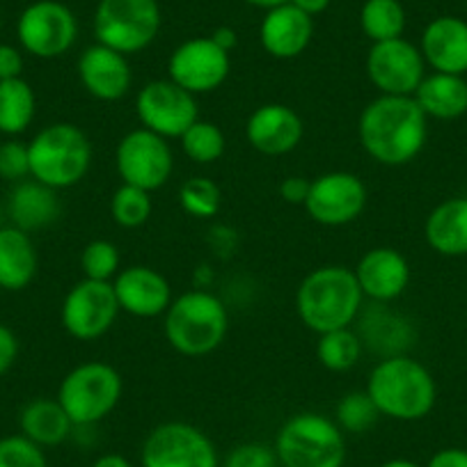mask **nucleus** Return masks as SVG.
<instances>
[{"mask_svg":"<svg viewBox=\"0 0 467 467\" xmlns=\"http://www.w3.org/2000/svg\"><path fill=\"white\" fill-rule=\"evenodd\" d=\"M358 138L374 163L401 168L412 163L429 140V117L415 97L371 99L358 119Z\"/></svg>","mask_w":467,"mask_h":467,"instance_id":"1","label":"nucleus"},{"mask_svg":"<svg viewBox=\"0 0 467 467\" xmlns=\"http://www.w3.org/2000/svg\"><path fill=\"white\" fill-rule=\"evenodd\" d=\"M365 307L353 268L318 266L303 277L296 291V312L307 330L323 332L350 327Z\"/></svg>","mask_w":467,"mask_h":467,"instance_id":"2","label":"nucleus"},{"mask_svg":"<svg viewBox=\"0 0 467 467\" xmlns=\"http://www.w3.org/2000/svg\"><path fill=\"white\" fill-rule=\"evenodd\" d=\"M365 389L380 417L397 421L424 420L438 401V383L433 374L408 353L383 358L371 369Z\"/></svg>","mask_w":467,"mask_h":467,"instance_id":"3","label":"nucleus"},{"mask_svg":"<svg viewBox=\"0 0 467 467\" xmlns=\"http://www.w3.org/2000/svg\"><path fill=\"white\" fill-rule=\"evenodd\" d=\"M168 344L183 358H204L223 346L229 332L227 305L206 289H191L163 314Z\"/></svg>","mask_w":467,"mask_h":467,"instance_id":"4","label":"nucleus"},{"mask_svg":"<svg viewBox=\"0 0 467 467\" xmlns=\"http://www.w3.org/2000/svg\"><path fill=\"white\" fill-rule=\"evenodd\" d=\"M30 177L53 191H65L88 177L92 168V142L71 122H53L28 142Z\"/></svg>","mask_w":467,"mask_h":467,"instance_id":"5","label":"nucleus"},{"mask_svg":"<svg viewBox=\"0 0 467 467\" xmlns=\"http://www.w3.org/2000/svg\"><path fill=\"white\" fill-rule=\"evenodd\" d=\"M282 467H344L346 433L321 412H298L275 435Z\"/></svg>","mask_w":467,"mask_h":467,"instance_id":"6","label":"nucleus"},{"mask_svg":"<svg viewBox=\"0 0 467 467\" xmlns=\"http://www.w3.org/2000/svg\"><path fill=\"white\" fill-rule=\"evenodd\" d=\"M124 394L122 374L101 360L74 367L57 388V401L69 415L74 429L97 426L117 408Z\"/></svg>","mask_w":467,"mask_h":467,"instance_id":"7","label":"nucleus"},{"mask_svg":"<svg viewBox=\"0 0 467 467\" xmlns=\"http://www.w3.org/2000/svg\"><path fill=\"white\" fill-rule=\"evenodd\" d=\"M163 26L159 0H99L94 37L99 44L136 56L156 42Z\"/></svg>","mask_w":467,"mask_h":467,"instance_id":"8","label":"nucleus"},{"mask_svg":"<svg viewBox=\"0 0 467 467\" xmlns=\"http://www.w3.org/2000/svg\"><path fill=\"white\" fill-rule=\"evenodd\" d=\"M142 467H220L213 440L188 421H163L140 449Z\"/></svg>","mask_w":467,"mask_h":467,"instance_id":"9","label":"nucleus"},{"mask_svg":"<svg viewBox=\"0 0 467 467\" xmlns=\"http://www.w3.org/2000/svg\"><path fill=\"white\" fill-rule=\"evenodd\" d=\"M21 48L39 60L65 56L78 39V19L60 0H37L16 21Z\"/></svg>","mask_w":467,"mask_h":467,"instance_id":"10","label":"nucleus"},{"mask_svg":"<svg viewBox=\"0 0 467 467\" xmlns=\"http://www.w3.org/2000/svg\"><path fill=\"white\" fill-rule=\"evenodd\" d=\"M115 168L122 183L154 192L174 172V151L165 138L147 129H133L115 147Z\"/></svg>","mask_w":467,"mask_h":467,"instance_id":"11","label":"nucleus"},{"mask_svg":"<svg viewBox=\"0 0 467 467\" xmlns=\"http://www.w3.org/2000/svg\"><path fill=\"white\" fill-rule=\"evenodd\" d=\"M136 115L147 131H154L165 140H179L200 119V106L195 94L170 78H156L138 92Z\"/></svg>","mask_w":467,"mask_h":467,"instance_id":"12","label":"nucleus"},{"mask_svg":"<svg viewBox=\"0 0 467 467\" xmlns=\"http://www.w3.org/2000/svg\"><path fill=\"white\" fill-rule=\"evenodd\" d=\"M112 282H99L83 277L67 291L60 307V323L69 337L78 341H94L110 332L119 317Z\"/></svg>","mask_w":467,"mask_h":467,"instance_id":"13","label":"nucleus"},{"mask_svg":"<svg viewBox=\"0 0 467 467\" xmlns=\"http://www.w3.org/2000/svg\"><path fill=\"white\" fill-rule=\"evenodd\" d=\"M365 182L358 174L335 170V172L318 174L312 179L309 195L305 200V211L314 223L323 227H344V224L356 223L367 209Z\"/></svg>","mask_w":467,"mask_h":467,"instance_id":"14","label":"nucleus"},{"mask_svg":"<svg viewBox=\"0 0 467 467\" xmlns=\"http://www.w3.org/2000/svg\"><path fill=\"white\" fill-rule=\"evenodd\" d=\"M232 71V53L211 37H192L179 44L168 60V78L186 92L202 97L223 88Z\"/></svg>","mask_w":467,"mask_h":467,"instance_id":"15","label":"nucleus"},{"mask_svg":"<svg viewBox=\"0 0 467 467\" xmlns=\"http://www.w3.org/2000/svg\"><path fill=\"white\" fill-rule=\"evenodd\" d=\"M367 76L379 94L412 97L426 76L424 56L403 37L376 42L367 56Z\"/></svg>","mask_w":467,"mask_h":467,"instance_id":"16","label":"nucleus"},{"mask_svg":"<svg viewBox=\"0 0 467 467\" xmlns=\"http://www.w3.org/2000/svg\"><path fill=\"white\" fill-rule=\"evenodd\" d=\"M303 138V117L286 103H262L245 122V140L264 156L291 154Z\"/></svg>","mask_w":467,"mask_h":467,"instance_id":"17","label":"nucleus"},{"mask_svg":"<svg viewBox=\"0 0 467 467\" xmlns=\"http://www.w3.org/2000/svg\"><path fill=\"white\" fill-rule=\"evenodd\" d=\"M117 303L124 314L136 318H159L172 303V286L168 277L151 266H127L112 280Z\"/></svg>","mask_w":467,"mask_h":467,"instance_id":"18","label":"nucleus"},{"mask_svg":"<svg viewBox=\"0 0 467 467\" xmlns=\"http://www.w3.org/2000/svg\"><path fill=\"white\" fill-rule=\"evenodd\" d=\"M76 69H78V80L83 89L97 101H119V99L127 97L133 85L129 57L99 42L80 53Z\"/></svg>","mask_w":467,"mask_h":467,"instance_id":"19","label":"nucleus"},{"mask_svg":"<svg viewBox=\"0 0 467 467\" xmlns=\"http://www.w3.org/2000/svg\"><path fill=\"white\" fill-rule=\"evenodd\" d=\"M362 296L371 303H394L410 285V264L397 248L379 245L367 250L353 268Z\"/></svg>","mask_w":467,"mask_h":467,"instance_id":"20","label":"nucleus"},{"mask_svg":"<svg viewBox=\"0 0 467 467\" xmlns=\"http://www.w3.org/2000/svg\"><path fill=\"white\" fill-rule=\"evenodd\" d=\"M314 37L312 16L291 3L266 10L259 26V42L271 57L294 60L303 56Z\"/></svg>","mask_w":467,"mask_h":467,"instance_id":"21","label":"nucleus"},{"mask_svg":"<svg viewBox=\"0 0 467 467\" xmlns=\"http://www.w3.org/2000/svg\"><path fill=\"white\" fill-rule=\"evenodd\" d=\"M420 51L426 67L440 74H467V21L444 15L431 21L421 33Z\"/></svg>","mask_w":467,"mask_h":467,"instance_id":"22","label":"nucleus"},{"mask_svg":"<svg viewBox=\"0 0 467 467\" xmlns=\"http://www.w3.org/2000/svg\"><path fill=\"white\" fill-rule=\"evenodd\" d=\"M358 335H360L362 346L374 350L376 356L392 358L403 356L410 348L412 339H415V330L412 323L408 321L403 314H397L389 309V305L374 303L369 307H362L358 321Z\"/></svg>","mask_w":467,"mask_h":467,"instance_id":"23","label":"nucleus"},{"mask_svg":"<svg viewBox=\"0 0 467 467\" xmlns=\"http://www.w3.org/2000/svg\"><path fill=\"white\" fill-rule=\"evenodd\" d=\"M60 211L62 204L57 191L35 182L33 177L15 183L7 197V215L12 224L28 234L51 227L60 218Z\"/></svg>","mask_w":467,"mask_h":467,"instance_id":"24","label":"nucleus"},{"mask_svg":"<svg viewBox=\"0 0 467 467\" xmlns=\"http://www.w3.org/2000/svg\"><path fill=\"white\" fill-rule=\"evenodd\" d=\"M424 239L429 248L442 257H465L467 197H449L440 202L426 218Z\"/></svg>","mask_w":467,"mask_h":467,"instance_id":"25","label":"nucleus"},{"mask_svg":"<svg viewBox=\"0 0 467 467\" xmlns=\"http://www.w3.org/2000/svg\"><path fill=\"white\" fill-rule=\"evenodd\" d=\"M39 268L33 236L24 229L0 227V289L24 291Z\"/></svg>","mask_w":467,"mask_h":467,"instance_id":"26","label":"nucleus"},{"mask_svg":"<svg viewBox=\"0 0 467 467\" xmlns=\"http://www.w3.org/2000/svg\"><path fill=\"white\" fill-rule=\"evenodd\" d=\"M412 97L429 119L451 122L467 112V80L465 76L433 71L424 76Z\"/></svg>","mask_w":467,"mask_h":467,"instance_id":"27","label":"nucleus"},{"mask_svg":"<svg viewBox=\"0 0 467 467\" xmlns=\"http://www.w3.org/2000/svg\"><path fill=\"white\" fill-rule=\"evenodd\" d=\"M19 426L21 435L42 449L60 447L74 433V424L57 399H33L26 403L19 415Z\"/></svg>","mask_w":467,"mask_h":467,"instance_id":"28","label":"nucleus"},{"mask_svg":"<svg viewBox=\"0 0 467 467\" xmlns=\"http://www.w3.org/2000/svg\"><path fill=\"white\" fill-rule=\"evenodd\" d=\"M37 112V97L28 80H0V133L16 138L28 131Z\"/></svg>","mask_w":467,"mask_h":467,"instance_id":"29","label":"nucleus"},{"mask_svg":"<svg viewBox=\"0 0 467 467\" xmlns=\"http://www.w3.org/2000/svg\"><path fill=\"white\" fill-rule=\"evenodd\" d=\"M362 353H365V346L353 327H339V330L318 335L317 360L321 362L323 369L332 371V374L356 369L358 362L362 360Z\"/></svg>","mask_w":467,"mask_h":467,"instance_id":"30","label":"nucleus"},{"mask_svg":"<svg viewBox=\"0 0 467 467\" xmlns=\"http://www.w3.org/2000/svg\"><path fill=\"white\" fill-rule=\"evenodd\" d=\"M360 28L374 44L403 37L406 10L399 0H367L360 10Z\"/></svg>","mask_w":467,"mask_h":467,"instance_id":"31","label":"nucleus"},{"mask_svg":"<svg viewBox=\"0 0 467 467\" xmlns=\"http://www.w3.org/2000/svg\"><path fill=\"white\" fill-rule=\"evenodd\" d=\"M182 151L186 159H191L197 165H211L215 161L223 159L224 150H227V140L218 124L209 122V119H197L182 138Z\"/></svg>","mask_w":467,"mask_h":467,"instance_id":"32","label":"nucleus"},{"mask_svg":"<svg viewBox=\"0 0 467 467\" xmlns=\"http://www.w3.org/2000/svg\"><path fill=\"white\" fill-rule=\"evenodd\" d=\"M151 192L122 183L110 197V215L117 227L138 229L151 218Z\"/></svg>","mask_w":467,"mask_h":467,"instance_id":"33","label":"nucleus"},{"mask_svg":"<svg viewBox=\"0 0 467 467\" xmlns=\"http://www.w3.org/2000/svg\"><path fill=\"white\" fill-rule=\"evenodd\" d=\"M380 420V412L367 389L348 392L335 408V421L344 433H367Z\"/></svg>","mask_w":467,"mask_h":467,"instance_id":"34","label":"nucleus"},{"mask_svg":"<svg viewBox=\"0 0 467 467\" xmlns=\"http://www.w3.org/2000/svg\"><path fill=\"white\" fill-rule=\"evenodd\" d=\"M223 204V192L215 182L206 177H191L179 188V206L186 211L191 218L209 220L218 215Z\"/></svg>","mask_w":467,"mask_h":467,"instance_id":"35","label":"nucleus"},{"mask_svg":"<svg viewBox=\"0 0 467 467\" xmlns=\"http://www.w3.org/2000/svg\"><path fill=\"white\" fill-rule=\"evenodd\" d=\"M80 271L88 280L112 282L115 275L122 271V257L119 248L112 241L94 239L80 253Z\"/></svg>","mask_w":467,"mask_h":467,"instance_id":"36","label":"nucleus"},{"mask_svg":"<svg viewBox=\"0 0 467 467\" xmlns=\"http://www.w3.org/2000/svg\"><path fill=\"white\" fill-rule=\"evenodd\" d=\"M0 467H48L47 453L26 435L0 438Z\"/></svg>","mask_w":467,"mask_h":467,"instance_id":"37","label":"nucleus"},{"mask_svg":"<svg viewBox=\"0 0 467 467\" xmlns=\"http://www.w3.org/2000/svg\"><path fill=\"white\" fill-rule=\"evenodd\" d=\"M223 467H282L275 447L266 442H244L224 456Z\"/></svg>","mask_w":467,"mask_h":467,"instance_id":"38","label":"nucleus"},{"mask_svg":"<svg viewBox=\"0 0 467 467\" xmlns=\"http://www.w3.org/2000/svg\"><path fill=\"white\" fill-rule=\"evenodd\" d=\"M30 177L28 145L19 140H7L0 145V179L19 183Z\"/></svg>","mask_w":467,"mask_h":467,"instance_id":"39","label":"nucleus"},{"mask_svg":"<svg viewBox=\"0 0 467 467\" xmlns=\"http://www.w3.org/2000/svg\"><path fill=\"white\" fill-rule=\"evenodd\" d=\"M16 358H19V339L12 327L0 323V376H5L15 367Z\"/></svg>","mask_w":467,"mask_h":467,"instance_id":"40","label":"nucleus"},{"mask_svg":"<svg viewBox=\"0 0 467 467\" xmlns=\"http://www.w3.org/2000/svg\"><path fill=\"white\" fill-rule=\"evenodd\" d=\"M24 74V53L12 44H0V80L21 78Z\"/></svg>","mask_w":467,"mask_h":467,"instance_id":"41","label":"nucleus"},{"mask_svg":"<svg viewBox=\"0 0 467 467\" xmlns=\"http://www.w3.org/2000/svg\"><path fill=\"white\" fill-rule=\"evenodd\" d=\"M309 186H312L309 179L294 174V177L282 179L280 197L286 202V204H305V200H307L309 195Z\"/></svg>","mask_w":467,"mask_h":467,"instance_id":"42","label":"nucleus"},{"mask_svg":"<svg viewBox=\"0 0 467 467\" xmlns=\"http://www.w3.org/2000/svg\"><path fill=\"white\" fill-rule=\"evenodd\" d=\"M426 467H467V449L444 447L429 458Z\"/></svg>","mask_w":467,"mask_h":467,"instance_id":"43","label":"nucleus"},{"mask_svg":"<svg viewBox=\"0 0 467 467\" xmlns=\"http://www.w3.org/2000/svg\"><path fill=\"white\" fill-rule=\"evenodd\" d=\"M209 37L227 53H232L234 48H236V44H239V35H236L234 28H229V26H220V28H215Z\"/></svg>","mask_w":467,"mask_h":467,"instance_id":"44","label":"nucleus"},{"mask_svg":"<svg viewBox=\"0 0 467 467\" xmlns=\"http://www.w3.org/2000/svg\"><path fill=\"white\" fill-rule=\"evenodd\" d=\"M289 3L291 5L298 7V10H303L305 15L312 16V19L330 7V0H289Z\"/></svg>","mask_w":467,"mask_h":467,"instance_id":"45","label":"nucleus"},{"mask_svg":"<svg viewBox=\"0 0 467 467\" xmlns=\"http://www.w3.org/2000/svg\"><path fill=\"white\" fill-rule=\"evenodd\" d=\"M92 467H133V462L122 453H103L92 462Z\"/></svg>","mask_w":467,"mask_h":467,"instance_id":"46","label":"nucleus"},{"mask_svg":"<svg viewBox=\"0 0 467 467\" xmlns=\"http://www.w3.org/2000/svg\"><path fill=\"white\" fill-rule=\"evenodd\" d=\"M379 467H421V465H417V462L410 461V458H389V461L380 462Z\"/></svg>","mask_w":467,"mask_h":467,"instance_id":"47","label":"nucleus"},{"mask_svg":"<svg viewBox=\"0 0 467 467\" xmlns=\"http://www.w3.org/2000/svg\"><path fill=\"white\" fill-rule=\"evenodd\" d=\"M245 3H250V5L254 7H262V10H273V7L285 5V3H289V0H245Z\"/></svg>","mask_w":467,"mask_h":467,"instance_id":"48","label":"nucleus"},{"mask_svg":"<svg viewBox=\"0 0 467 467\" xmlns=\"http://www.w3.org/2000/svg\"><path fill=\"white\" fill-rule=\"evenodd\" d=\"M0 227H3V209H0Z\"/></svg>","mask_w":467,"mask_h":467,"instance_id":"49","label":"nucleus"}]
</instances>
